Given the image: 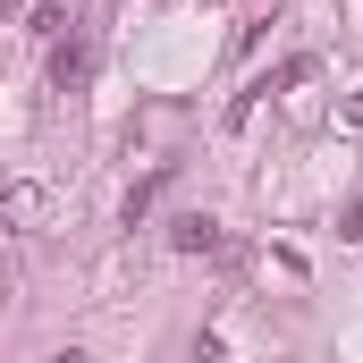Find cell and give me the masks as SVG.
I'll return each mask as SVG.
<instances>
[{
    "mask_svg": "<svg viewBox=\"0 0 363 363\" xmlns=\"http://www.w3.org/2000/svg\"><path fill=\"white\" fill-rule=\"evenodd\" d=\"M178 254H220V220H178Z\"/></svg>",
    "mask_w": 363,
    "mask_h": 363,
    "instance_id": "1",
    "label": "cell"
},
{
    "mask_svg": "<svg viewBox=\"0 0 363 363\" xmlns=\"http://www.w3.org/2000/svg\"><path fill=\"white\" fill-rule=\"evenodd\" d=\"M34 211H43L34 186H9V194H0V220H34Z\"/></svg>",
    "mask_w": 363,
    "mask_h": 363,
    "instance_id": "2",
    "label": "cell"
},
{
    "mask_svg": "<svg viewBox=\"0 0 363 363\" xmlns=\"http://www.w3.org/2000/svg\"><path fill=\"white\" fill-rule=\"evenodd\" d=\"M51 363H85V355H51Z\"/></svg>",
    "mask_w": 363,
    "mask_h": 363,
    "instance_id": "3",
    "label": "cell"
}]
</instances>
